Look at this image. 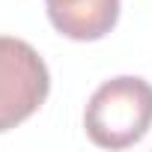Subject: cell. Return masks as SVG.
I'll return each mask as SVG.
<instances>
[{
    "instance_id": "cell-2",
    "label": "cell",
    "mask_w": 152,
    "mask_h": 152,
    "mask_svg": "<svg viewBox=\"0 0 152 152\" xmlns=\"http://www.w3.org/2000/svg\"><path fill=\"white\" fill-rule=\"evenodd\" d=\"M51 75L39 51L15 36H0V134L30 119L48 99Z\"/></svg>"
},
{
    "instance_id": "cell-1",
    "label": "cell",
    "mask_w": 152,
    "mask_h": 152,
    "mask_svg": "<svg viewBox=\"0 0 152 152\" xmlns=\"http://www.w3.org/2000/svg\"><path fill=\"white\" fill-rule=\"evenodd\" d=\"M87 137L102 149H128L152 128V87L143 78L119 75L104 81L84 110Z\"/></svg>"
},
{
    "instance_id": "cell-3",
    "label": "cell",
    "mask_w": 152,
    "mask_h": 152,
    "mask_svg": "<svg viewBox=\"0 0 152 152\" xmlns=\"http://www.w3.org/2000/svg\"><path fill=\"white\" fill-rule=\"evenodd\" d=\"M48 21L75 42L104 39L119 21V0H45Z\"/></svg>"
}]
</instances>
